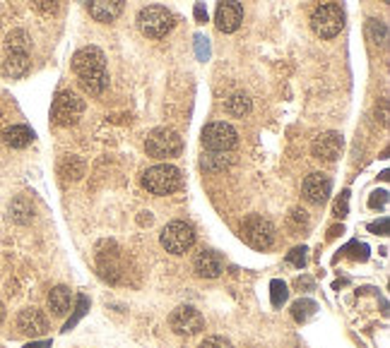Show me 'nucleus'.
<instances>
[{
    "label": "nucleus",
    "mask_w": 390,
    "mask_h": 348,
    "mask_svg": "<svg viewBox=\"0 0 390 348\" xmlns=\"http://www.w3.org/2000/svg\"><path fill=\"white\" fill-rule=\"evenodd\" d=\"M72 70L80 77L82 89L90 96H99L109 87V72H106V58L101 48L85 46L72 56Z\"/></svg>",
    "instance_id": "1"
},
{
    "label": "nucleus",
    "mask_w": 390,
    "mask_h": 348,
    "mask_svg": "<svg viewBox=\"0 0 390 348\" xmlns=\"http://www.w3.org/2000/svg\"><path fill=\"white\" fill-rule=\"evenodd\" d=\"M174 24H176V19H174L172 10L162 8V5H147L138 14V27L147 39H164L174 29Z\"/></svg>",
    "instance_id": "2"
},
{
    "label": "nucleus",
    "mask_w": 390,
    "mask_h": 348,
    "mask_svg": "<svg viewBox=\"0 0 390 348\" xmlns=\"http://www.w3.org/2000/svg\"><path fill=\"white\" fill-rule=\"evenodd\" d=\"M342 27H345V12L338 3H320L311 12V29H314L316 36L333 39L342 32Z\"/></svg>",
    "instance_id": "3"
},
{
    "label": "nucleus",
    "mask_w": 390,
    "mask_h": 348,
    "mask_svg": "<svg viewBox=\"0 0 390 348\" xmlns=\"http://www.w3.org/2000/svg\"><path fill=\"white\" fill-rule=\"evenodd\" d=\"M143 185L152 195H172L181 188V171L172 164H157L145 171Z\"/></svg>",
    "instance_id": "4"
},
{
    "label": "nucleus",
    "mask_w": 390,
    "mask_h": 348,
    "mask_svg": "<svg viewBox=\"0 0 390 348\" xmlns=\"http://www.w3.org/2000/svg\"><path fill=\"white\" fill-rule=\"evenodd\" d=\"M145 149L152 159H172L178 156L183 149V140L178 137V132H174L172 127H157L147 135Z\"/></svg>",
    "instance_id": "5"
},
{
    "label": "nucleus",
    "mask_w": 390,
    "mask_h": 348,
    "mask_svg": "<svg viewBox=\"0 0 390 348\" xmlns=\"http://www.w3.org/2000/svg\"><path fill=\"white\" fill-rule=\"evenodd\" d=\"M203 146L209 151H222V154H227V151H232L234 146L238 144V132L234 130L229 122H209V125L203 127Z\"/></svg>",
    "instance_id": "6"
},
{
    "label": "nucleus",
    "mask_w": 390,
    "mask_h": 348,
    "mask_svg": "<svg viewBox=\"0 0 390 348\" xmlns=\"http://www.w3.org/2000/svg\"><path fill=\"white\" fill-rule=\"evenodd\" d=\"M162 245L167 252L172 254H186L195 243V231L191 224L186 221H172L169 226H164L162 231Z\"/></svg>",
    "instance_id": "7"
},
{
    "label": "nucleus",
    "mask_w": 390,
    "mask_h": 348,
    "mask_svg": "<svg viewBox=\"0 0 390 348\" xmlns=\"http://www.w3.org/2000/svg\"><path fill=\"white\" fill-rule=\"evenodd\" d=\"M241 235H243V240L251 245V248L267 250L272 243H275V226H272L267 219L253 214V217H248L246 221H243Z\"/></svg>",
    "instance_id": "8"
},
{
    "label": "nucleus",
    "mask_w": 390,
    "mask_h": 348,
    "mask_svg": "<svg viewBox=\"0 0 390 348\" xmlns=\"http://www.w3.org/2000/svg\"><path fill=\"white\" fill-rule=\"evenodd\" d=\"M82 111H85V101L77 99L72 91H61L53 101V109H51V118L56 125H75L80 120Z\"/></svg>",
    "instance_id": "9"
},
{
    "label": "nucleus",
    "mask_w": 390,
    "mask_h": 348,
    "mask_svg": "<svg viewBox=\"0 0 390 348\" xmlns=\"http://www.w3.org/2000/svg\"><path fill=\"white\" fill-rule=\"evenodd\" d=\"M169 325H172V329L176 331V334L195 336L198 331L205 329V317L200 315L193 305H181V307H176V310L172 312V317H169Z\"/></svg>",
    "instance_id": "10"
},
{
    "label": "nucleus",
    "mask_w": 390,
    "mask_h": 348,
    "mask_svg": "<svg viewBox=\"0 0 390 348\" xmlns=\"http://www.w3.org/2000/svg\"><path fill=\"white\" fill-rule=\"evenodd\" d=\"M342 146H345V140L340 132H323L314 140L311 144V154L320 161H335L340 154H342Z\"/></svg>",
    "instance_id": "11"
},
{
    "label": "nucleus",
    "mask_w": 390,
    "mask_h": 348,
    "mask_svg": "<svg viewBox=\"0 0 390 348\" xmlns=\"http://www.w3.org/2000/svg\"><path fill=\"white\" fill-rule=\"evenodd\" d=\"M301 193H304V197L311 204H323L330 197V193H333V180L325 173H311L306 175L304 185H301Z\"/></svg>",
    "instance_id": "12"
},
{
    "label": "nucleus",
    "mask_w": 390,
    "mask_h": 348,
    "mask_svg": "<svg viewBox=\"0 0 390 348\" xmlns=\"http://www.w3.org/2000/svg\"><path fill=\"white\" fill-rule=\"evenodd\" d=\"M214 22H217L219 32L234 34L238 27H241V22H243L241 5H238L236 0H222V5L217 8V17H214Z\"/></svg>",
    "instance_id": "13"
},
{
    "label": "nucleus",
    "mask_w": 390,
    "mask_h": 348,
    "mask_svg": "<svg viewBox=\"0 0 390 348\" xmlns=\"http://www.w3.org/2000/svg\"><path fill=\"white\" fill-rule=\"evenodd\" d=\"M193 267L198 272V276H205V279H217L219 274L224 272V262L217 252L212 250H203V252L195 254L193 259Z\"/></svg>",
    "instance_id": "14"
},
{
    "label": "nucleus",
    "mask_w": 390,
    "mask_h": 348,
    "mask_svg": "<svg viewBox=\"0 0 390 348\" xmlns=\"http://www.w3.org/2000/svg\"><path fill=\"white\" fill-rule=\"evenodd\" d=\"M17 327L24 331V334L39 336V334H43V331L48 329V320H46V315H43L41 310H37V307H27V310L19 312Z\"/></svg>",
    "instance_id": "15"
},
{
    "label": "nucleus",
    "mask_w": 390,
    "mask_h": 348,
    "mask_svg": "<svg viewBox=\"0 0 390 348\" xmlns=\"http://www.w3.org/2000/svg\"><path fill=\"white\" fill-rule=\"evenodd\" d=\"M123 0H90V14L101 24H109L114 19H119V14L123 12Z\"/></svg>",
    "instance_id": "16"
},
{
    "label": "nucleus",
    "mask_w": 390,
    "mask_h": 348,
    "mask_svg": "<svg viewBox=\"0 0 390 348\" xmlns=\"http://www.w3.org/2000/svg\"><path fill=\"white\" fill-rule=\"evenodd\" d=\"M34 132L27 125H10L3 130V142L12 149H24L27 144H32Z\"/></svg>",
    "instance_id": "17"
},
{
    "label": "nucleus",
    "mask_w": 390,
    "mask_h": 348,
    "mask_svg": "<svg viewBox=\"0 0 390 348\" xmlns=\"http://www.w3.org/2000/svg\"><path fill=\"white\" fill-rule=\"evenodd\" d=\"M70 301H72L70 288H65V286H56L51 293H48V307H51L53 315H58V317L65 315V312L70 310Z\"/></svg>",
    "instance_id": "18"
},
{
    "label": "nucleus",
    "mask_w": 390,
    "mask_h": 348,
    "mask_svg": "<svg viewBox=\"0 0 390 348\" xmlns=\"http://www.w3.org/2000/svg\"><path fill=\"white\" fill-rule=\"evenodd\" d=\"M251 109H253V104H251V99H248L246 94H232L227 101H224V111H227L229 116H234V118L248 116V113H251Z\"/></svg>",
    "instance_id": "19"
},
{
    "label": "nucleus",
    "mask_w": 390,
    "mask_h": 348,
    "mask_svg": "<svg viewBox=\"0 0 390 348\" xmlns=\"http://www.w3.org/2000/svg\"><path fill=\"white\" fill-rule=\"evenodd\" d=\"M34 217V207L27 197H17L12 204H10V219L14 224H29Z\"/></svg>",
    "instance_id": "20"
},
{
    "label": "nucleus",
    "mask_w": 390,
    "mask_h": 348,
    "mask_svg": "<svg viewBox=\"0 0 390 348\" xmlns=\"http://www.w3.org/2000/svg\"><path fill=\"white\" fill-rule=\"evenodd\" d=\"M3 70H5V75H10V77H22L24 72L29 70V56L27 53H10Z\"/></svg>",
    "instance_id": "21"
},
{
    "label": "nucleus",
    "mask_w": 390,
    "mask_h": 348,
    "mask_svg": "<svg viewBox=\"0 0 390 348\" xmlns=\"http://www.w3.org/2000/svg\"><path fill=\"white\" fill-rule=\"evenodd\" d=\"M29 48V36L22 32V29H14L8 36V51L10 53H27Z\"/></svg>",
    "instance_id": "22"
},
{
    "label": "nucleus",
    "mask_w": 390,
    "mask_h": 348,
    "mask_svg": "<svg viewBox=\"0 0 390 348\" xmlns=\"http://www.w3.org/2000/svg\"><path fill=\"white\" fill-rule=\"evenodd\" d=\"M229 164V159H224L222 151H209L203 156V168L205 171H222Z\"/></svg>",
    "instance_id": "23"
},
{
    "label": "nucleus",
    "mask_w": 390,
    "mask_h": 348,
    "mask_svg": "<svg viewBox=\"0 0 390 348\" xmlns=\"http://www.w3.org/2000/svg\"><path fill=\"white\" fill-rule=\"evenodd\" d=\"M316 312V303L314 301H299L294 305V320L296 322H306L311 315Z\"/></svg>",
    "instance_id": "24"
},
{
    "label": "nucleus",
    "mask_w": 390,
    "mask_h": 348,
    "mask_svg": "<svg viewBox=\"0 0 390 348\" xmlns=\"http://www.w3.org/2000/svg\"><path fill=\"white\" fill-rule=\"evenodd\" d=\"M270 288H272V305L280 307L287 301V286L282 281H272Z\"/></svg>",
    "instance_id": "25"
},
{
    "label": "nucleus",
    "mask_w": 390,
    "mask_h": 348,
    "mask_svg": "<svg viewBox=\"0 0 390 348\" xmlns=\"http://www.w3.org/2000/svg\"><path fill=\"white\" fill-rule=\"evenodd\" d=\"M34 10H39L41 14H56L58 12V0H32Z\"/></svg>",
    "instance_id": "26"
},
{
    "label": "nucleus",
    "mask_w": 390,
    "mask_h": 348,
    "mask_svg": "<svg viewBox=\"0 0 390 348\" xmlns=\"http://www.w3.org/2000/svg\"><path fill=\"white\" fill-rule=\"evenodd\" d=\"M200 348H234L232 341L224 339V336H207V339L200 344Z\"/></svg>",
    "instance_id": "27"
},
{
    "label": "nucleus",
    "mask_w": 390,
    "mask_h": 348,
    "mask_svg": "<svg viewBox=\"0 0 390 348\" xmlns=\"http://www.w3.org/2000/svg\"><path fill=\"white\" fill-rule=\"evenodd\" d=\"M287 259H289V262L294 264V267H299V269L306 267V248H294Z\"/></svg>",
    "instance_id": "28"
},
{
    "label": "nucleus",
    "mask_w": 390,
    "mask_h": 348,
    "mask_svg": "<svg viewBox=\"0 0 390 348\" xmlns=\"http://www.w3.org/2000/svg\"><path fill=\"white\" fill-rule=\"evenodd\" d=\"M85 310H87V298H80V305H77V312H75V317H72V320L65 325V331H70V327L75 325V322L80 320L82 315H85Z\"/></svg>",
    "instance_id": "29"
},
{
    "label": "nucleus",
    "mask_w": 390,
    "mask_h": 348,
    "mask_svg": "<svg viewBox=\"0 0 390 348\" xmlns=\"http://www.w3.org/2000/svg\"><path fill=\"white\" fill-rule=\"evenodd\" d=\"M195 19H198V22H207V12H205L203 3L195 5Z\"/></svg>",
    "instance_id": "30"
},
{
    "label": "nucleus",
    "mask_w": 390,
    "mask_h": 348,
    "mask_svg": "<svg viewBox=\"0 0 390 348\" xmlns=\"http://www.w3.org/2000/svg\"><path fill=\"white\" fill-rule=\"evenodd\" d=\"M386 204V193H376L371 197V207H383Z\"/></svg>",
    "instance_id": "31"
},
{
    "label": "nucleus",
    "mask_w": 390,
    "mask_h": 348,
    "mask_svg": "<svg viewBox=\"0 0 390 348\" xmlns=\"http://www.w3.org/2000/svg\"><path fill=\"white\" fill-rule=\"evenodd\" d=\"M24 348H51V341H41V344H29Z\"/></svg>",
    "instance_id": "32"
},
{
    "label": "nucleus",
    "mask_w": 390,
    "mask_h": 348,
    "mask_svg": "<svg viewBox=\"0 0 390 348\" xmlns=\"http://www.w3.org/2000/svg\"><path fill=\"white\" fill-rule=\"evenodd\" d=\"M3 320H5V305L0 303V325H3Z\"/></svg>",
    "instance_id": "33"
},
{
    "label": "nucleus",
    "mask_w": 390,
    "mask_h": 348,
    "mask_svg": "<svg viewBox=\"0 0 390 348\" xmlns=\"http://www.w3.org/2000/svg\"><path fill=\"white\" fill-rule=\"evenodd\" d=\"M383 3H388V0H383Z\"/></svg>",
    "instance_id": "34"
}]
</instances>
